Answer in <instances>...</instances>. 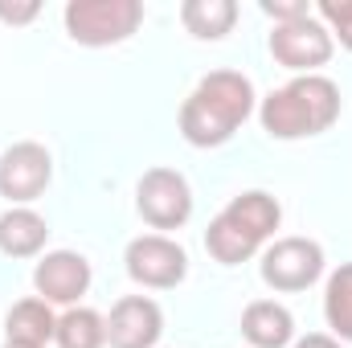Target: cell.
<instances>
[{
    "label": "cell",
    "instance_id": "16",
    "mask_svg": "<svg viewBox=\"0 0 352 348\" xmlns=\"http://www.w3.org/2000/svg\"><path fill=\"white\" fill-rule=\"evenodd\" d=\"M324 320L340 345H352V262H340L324 283Z\"/></svg>",
    "mask_w": 352,
    "mask_h": 348
},
{
    "label": "cell",
    "instance_id": "2",
    "mask_svg": "<svg viewBox=\"0 0 352 348\" xmlns=\"http://www.w3.org/2000/svg\"><path fill=\"white\" fill-rule=\"evenodd\" d=\"M340 119V87L328 74H295L258 102V123L270 140H311Z\"/></svg>",
    "mask_w": 352,
    "mask_h": 348
},
{
    "label": "cell",
    "instance_id": "12",
    "mask_svg": "<svg viewBox=\"0 0 352 348\" xmlns=\"http://www.w3.org/2000/svg\"><path fill=\"white\" fill-rule=\"evenodd\" d=\"M50 242V221L29 209V205H12L0 213V254L4 259H37Z\"/></svg>",
    "mask_w": 352,
    "mask_h": 348
},
{
    "label": "cell",
    "instance_id": "20",
    "mask_svg": "<svg viewBox=\"0 0 352 348\" xmlns=\"http://www.w3.org/2000/svg\"><path fill=\"white\" fill-rule=\"evenodd\" d=\"M41 17V4L37 0H25V4H4L0 0V21L4 25H29V21H37Z\"/></svg>",
    "mask_w": 352,
    "mask_h": 348
},
{
    "label": "cell",
    "instance_id": "18",
    "mask_svg": "<svg viewBox=\"0 0 352 348\" xmlns=\"http://www.w3.org/2000/svg\"><path fill=\"white\" fill-rule=\"evenodd\" d=\"M316 17L328 25L332 41H340L352 54V0H320L316 4Z\"/></svg>",
    "mask_w": 352,
    "mask_h": 348
},
{
    "label": "cell",
    "instance_id": "3",
    "mask_svg": "<svg viewBox=\"0 0 352 348\" xmlns=\"http://www.w3.org/2000/svg\"><path fill=\"white\" fill-rule=\"evenodd\" d=\"M278 221H283V205L270 193H263V188L238 193L209 221L205 250L213 254V262H221V266H242V262H250L274 238Z\"/></svg>",
    "mask_w": 352,
    "mask_h": 348
},
{
    "label": "cell",
    "instance_id": "5",
    "mask_svg": "<svg viewBox=\"0 0 352 348\" xmlns=\"http://www.w3.org/2000/svg\"><path fill=\"white\" fill-rule=\"evenodd\" d=\"M263 283L270 291H283V295H295V291H307L324 279V246L311 242V238H274L263 250Z\"/></svg>",
    "mask_w": 352,
    "mask_h": 348
},
{
    "label": "cell",
    "instance_id": "6",
    "mask_svg": "<svg viewBox=\"0 0 352 348\" xmlns=\"http://www.w3.org/2000/svg\"><path fill=\"white\" fill-rule=\"evenodd\" d=\"M336 54V41L328 33V25L316 17H299V21H287V25H274L270 33V58L283 66V70H295V74H320V66H328Z\"/></svg>",
    "mask_w": 352,
    "mask_h": 348
},
{
    "label": "cell",
    "instance_id": "4",
    "mask_svg": "<svg viewBox=\"0 0 352 348\" xmlns=\"http://www.w3.org/2000/svg\"><path fill=\"white\" fill-rule=\"evenodd\" d=\"M62 21L74 45L107 50L135 37V29L144 25V4L140 0H70Z\"/></svg>",
    "mask_w": 352,
    "mask_h": 348
},
{
    "label": "cell",
    "instance_id": "17",
    "mask_svg": "<svg viewBox=\"0 0 352 348\" xmlns=\"http://www.w3.org/2000/svg\"><path fill=\"white\" fill-rule=\"evenodd\" d=\"M58 348H107V316H98L94 307H66L58 316Z\"/></svg>",
    "mask_w": 352,
    "mask_h": 348
},
{
    "label": "cell",
    "instance_id": "15",
    "mask_svg": "<svg viewBox=\"0 0 352 348\" xmlns=\"http://www.w3.org/2000/svg\"><path fill=\"white\" fill-rule=\"evenodd\" d=\"M180 25L197 41H221L238 25V4L234 0H184L180 4Z\"/></svg>",
    "mask_w": 352,
    "mask_h": 348
},
{
    "label": "cell",
    "instance_id": "22",
    "mask_svg": "<svg viewBox=\"0 0 352 348\" xmlns=\"http://www.w3.org/2000/svg\"><path fill=\"white\" fill-rule=\"evenodd\" d=\"M0 348H33V345H8V340H4V345H0Z\"/></svg>",
    "mask_w": 352,
    "mask_h": 348
},
{
    "label": "cell",
    "instance_id": "11",
    "mask_svg": "<svg viewBox=\"0 0 352 348\" xmlns=\"http://www.w3.org/2000/svg\"><path fill=\"white\" fill-rule=\"evenodd\" d=\"M164 336V312L148 295H123L107 316L111 348H156Z\"/></svg>",
    "mask_w": 352,
    "mask_h": 348
},
{
    "label": "cell",
    "instance_id": "10",
    "mask_svg": "<svg viewBox=\"0 0 352 348\" xmlns=\"http://www.w3.org/2000/svg\"><path fill=\"white\" fill-rule=\"evenodd\" d=\"M33 287L50 307H78L90 291V262L78 250H50L33 266Z\"/></svg>",
    "mask_w": 352,
    "mask_h": 348
},
{
    "label": "cell",
    "instance_id": "1",
    "mask_svg": "<svg viewBox=\"0 0 352 348\" xmlns=\"http://www.w3.org/2000/svg\"><path fill=\"white\" fill-rule=\"evenodd\" d=\"M258 111V94L254 83L242 70H213L205 74L197 87L188 90V98L180 102V135L192 148H221L234 140V131Z\"/></svg>",
    "mask_w": 352,
    "mask_h": 348
},
{
    "label": "cell",
    "instance_id": "21",
    "mask_svg": "<svg viewBox=\"0 0 352 348\" xmlns=\"http://www.w3.org/2000/svg\"><path fill=\"white\" fill-rule=\"evenodd\" d=\"M291 348H344L336 336H328V332H307V336H299Z\"/></svg>",
    "mask_w": 352,
    "mask_h": 348
},
{
    "label": "cell",
    "instance_id": "19",
    "mask_svg": "<svg viewBox=\"0 0 352 348\" xmlns=\"http://www.w3.org/2000/svg\"><path fill=\"white\" fill-rule=\"evenodd\" d=\"M263 12L274 25H287V21L311 17V4H307V0H263Z\"/></svg>",
    "mask_w": 352,
    "mask_h": 348
},
{
    "label": "cell",
    "instance_id": "7",
    "mask_svg": "<svg viewBox=\"0 0 352 348\" xmlns=\"http://www.w3.org/2000/svg\"><path fill=\"white\" fill-rule=\"evenodd\" d=\"M123 266H127V274L140 287L173 291V287L184 283V274H188V254H184V246L173 242L168 234H140V238L127 242Z\"/></svg>",
    "mask_w": 352,
    "mask_h": 348
},
{
    "label": "cell",
    "instance_id": "14",
    "mask_svg": "<svg viewBox=\"0 0 352 348\" xmlns=\"http://www.w3.org/2000/svg\"><path fill=\"white\" fill-rule=\"evenodd\" d=\"M58 332V316L45 299H21L8 307L4 316V340L8 345H33V348H45Z\"/></svg>",
    "mask_w": 352,
    "mask_h": 348
},
{
    "label": "cell",
    "instance_id": "9",
    "mask_svg": "<svg viewBox=\"0 0 352 348\" xmlns=\"http://www.w3.org/2000/svg\"><path fill=\"white\" fill-rule=\"evenodd\" d=\"M54 180V156L37 140H21L0 156V197L8 205H33Z\"/></svg>",
    "mask_w": 352,
    "mask_h": 348
},
{
    "label": "cell",
    "instance_id": "13",
    "mask_svg": "<svg viewBox=\"0 0 352 348\" xmlns=\"http://www.w3.org/2000/svg\"><path fill=\"white\" fill-rule=\"evenodd\" d=\"M242 340L250 348H291L295 345V316L274 299H254L242 312Z\"/></svg>",
    "mask_w": 352,
    "mask_h": 348
},
{
    "label": "cell",
    "instance_id": "8",
    "mask_svg": "<svg viewBox=\"0 0 352 348\" xmlns=\"http://www.w3.org/2000/svg\"><path fill=\"white\" fill-rule=\"evenodd\" d=\"M135 209L152 230H180L192 217V188L176 168H148L135 184Z\"/></svg>",
    "mask_w": 352,
    "mask_h": 348
}]
</instances>
